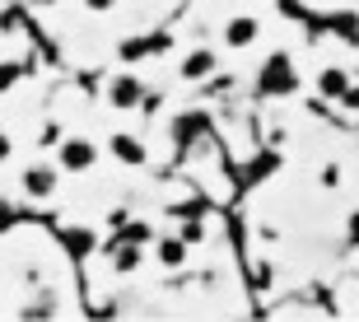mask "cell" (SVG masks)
Wrapping results in <instances>:
<instances>
[{
  "instance_id": "1",
  "label": "cell",
  "mask_w": 359,
  "mask_h": 322,
  "mask_svg": "<svg viewBox=\"0 0 359 322\" xmlns=\"http://www.w3.org/2000/svg\"><path fill=\"white\" fill-rule=\"evenodd\" d=\"M257 84H262V94H271V98H280V94H294V89H299V80H294L290 56H285V52H276V56L266 61V66H262Z\"/></svg>"
},
{
  "instance_id": "2",
  "label": "cell",
  "mask_w": 359,
  "mask_h": 322,
  "mask_svg": "<svg viewBox=\"0 0 359 322\" xmlns=\"http://www.w3.org/2000/svg\"><path fill=\"white\" fill-rule=\"evenodd\" d=\"M93 159H98L93 140H66V145H61V168H66V173H89Z\"/></svg>"
},
{
  "instance_id": "3",
  "label": "cell",
  "mask_w": 359,
  "mask_h": 322,
  "mask_svg": "<svg viewBox=\"0 0 359 322\" xmlns=\"http://www.w3.org/2000/svg\"><path fill=\"white\" fill-rule=\"evenodd\" d=\"M107 103L112 107H135V103H145V89H140L135 75H117V80L107 84Z\"/></svg>"
},
{
  "instance_id": "4",
  "label": "cell",
  "mask_w": 359,
  "mask_h": 322,
  "mask_svg": "<svg viewBox=\"0 0 359 322\" xmlns=\"http://www.w3.org/2000/svg\"><path fill=\"white\" fill-rule=\"evenodd\" d=\"M224 42L233 47V52H238V47H252L257 42V19L252 14H233V19L224 24Z\"/></svg>"
},
{
  "instance_id": "5",
  "label": "cell",
  "mask_w": 359,
  "mask_h": 322,
  "mask_svg": "<svg viewBox=\"0 0 359 322\" xmlns=\"http://www.w3.org/2000/svg\"><path fill=\"white\" fill-rule=\"evenodd\" d=\"M24 192L33 196V201L52 196V192H56V168H47V163H33V168L24 173Z\"/></svg>"
},
{
  "instance_id": "6",
  "label": "cell",
  "mask_w": 359,
  "mask_h": 322,
  "mask_svg": "<svg viewBox=\"0 0 359 322\" xmlns=\"http://www.w3.org/2000/svg\"><path fill=\"white\" fill-rule=\"evenodd\" d=\"M346 89H350V75H346L341 66H327V70L318 75V94H322V98H346Z\"/></svg>"
},
{
  "instance_id": "7",
  "label": "cell",
  "mask_w": 359,
  "mask_h": 322,
  "mask_svg": "<svg viewBox=\"0 0 359 322\" xmlns=\"http://www.w3.org/2000/svg\"><path fill=\"white\" fill-rule=\"evenodd\" d=\"M112 159L131 163V168H140L145 163V145L135 140V135H112Z\"/></svg>"
},
{
  "instance_id": "8",
  "label": "cell",
  "mask_w": 359,
  "mask_h": 322,
  "mask_svg": "<svg viewBox=\"0 0 359 322\" xmlns=\"http://www.w3.org/2000/svg\"><path fill=\"white\" fill-rule=\"evenodd\" d=\"M215 75V52H191L182 61V80H210Z\"/></svg>"
},
{
  "instance_id": "9",
  "label": "cell",
  "mask_w": 359,
  "mask_h": 322,
  "mask_svg": "<svg viewBox=\"0 0 359 322\" xmlns=\"http://www.w3.org/2000/svg\"><path fill=\"white\" fill-rule=\"evenodd\" d=\"M187 248H191V243L177 234V239H163L159 248H154V257H159V267H182V262H187Z\"/></svg>"
},
{
  "instance_id": "10",
  "label": "cell",
  "mask_w": 359,
  "mask_h": 322,
  "mask_svg": "<svg viewBox=\"0 0 359 322\" xmlns=\"http://www.w3.org/2000/svg\"><path fill=\"white\" fill-rule=\"evenodd\" d=\"M205 126H210V117H205V112H182V117H177V126H173V135H177V140H196Z\"/></svg>"
},
{
  "instance_id": "11",
  "label": "cell",
  "mask_w": 359,
  "mask_h": 322,
  "mask_svg": "<svg viewBox=\"0 0 359 322\" xmlns=\"http://www.w3.org/2000/svg\"><path fill=\"white\" fill-rule=\"evenodd\" d=\"M66 243H70V253H93V229H70L66 234Z\"/></svg>"
},
{
  "instance_id": "12",
  "label": "cell",
  "mask_w": 359,
  "mask_h": 322,
  "mask_svg": "<svg viewBox=\"0 0 359 322\" xmlns=\"http://www.w3.org/2000/svg\"><path fill=\"white\" fill-rule=\"evenodd\" d=\"M336 33H341V38H346V42H359V24H355V14H341V19H336Z\"/></svg>"
},
{
  "instance_id": "13",
  "label": "cell",
  "mask_w": 359,
  "mask_h": 322,
  "mask_svg": "<svg viewBox=\"0 0 359 322\" xmlns=\"http://www.w3.org/2000/svg\"><path fill=\"white\" fill-rule=\"evenodd\" d=\"M117 239H126V243H149V224H126V229H117Z\"/></svg>"
},
{
  "instance_id": "14",
  "label": "cell",
  "mask_w": 359,
  "mask_h": 322,
  "mask_svg": "<svg viewBox=\"0 0 359 322\" xmlns=\"http://www.w3.org/2000/svg\"><path fill=\"white\" fill-rule=\"evenodd\" d=\"M276 168H280V159H276V154H262V159L252 163V177H262V173L271 177V173H276Z\"/></svg>"
},
{
  "instance_id": "15",
  "label": "cell",
  "mask_w": 359,
  "mask_h": 322,
  "mask_svg": "<svg viewBox=\"0 0 359 322\" xmlns=\"http://www.w3.org/2000/svg\"><path fill=\"white\" fill-rule=\"evenodd\" d=\"M182 239L187 243H201V239H205V229H201V224H182Z\"/></svg>"
},
{
  "instance_id": "16",
  "label": "cell",
  "mask_w": 359,
  "mask_h": 322,
  "mask_svg": "<svg viewBox=\"0 0 359 322\" xmlns=\"http://www.w3.org/2000/svg\"><path fill=\"white\" fill-rule=\"evenodd\" d=\"M341 103H346L350 112H359V84H350V89H346V98H341Z\"/></svg>"
},
{
  "instance_id": "17",
  "label": "cell",
  "mask_w": 359,
  "mask_h": 322,
  "mask_svg": "<svg viewBox=\"0 0 359 322\" xmlns=\"http://www.w3.org/2000/svg\"><path fill=\"white\" fill-rule=\"evenodd\" d=\"M346 234H350V243H359V215H350V229H346Z\"/></svg>"
},
{
  "instance_id": "18",
  "label": "cell",
  "mask_w": 359,
  "mask_h": 322,
  "mask_svg": "<svg viewBox=\"0 0 359 322\" xmlns=\"http://www.w3.org/2000/svg\"><path fill=\"white\" fill-rule=\"evenodd\" d=\"M84 5H89V10H112L117 0H84Z\"/></svg>"
},
{
  "instance_id": "19",
  "label": "cell",
  "mask_w": 359,
  "mask_h": 322,
  "mask_svg": "<svg viewBox=\"0 0 359 322\" xmlns=\"http://www.w3.org/2000/svg\"><path fill=\"white\" fill-rule=\"evenodd\" d=\"M42 5H52V0H42Z\"/></svg>"
}]
</instances>
